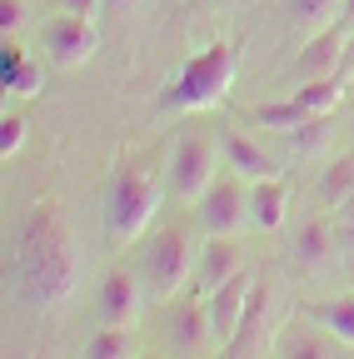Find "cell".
Listing matches in <instances>:
<instances>
[{"label":"cell","mask_w":354,"mask_h":359,"mask_svg":"<svg viewBox=\"0 0 354 359\" xmlns=\"http://www.w3.org/2000/svg\"><path fill=\"white\" fill-rule=\"evenodd\" d=\"M20 290L35 309H55L80 290V255L55 205H40L20 235Z\"/></svg>","instance_id":"1"},{"label":"cell","mask_w":354,"mask_h":359,"mask_svg":"<svg viewBox=\"0 0 354 359\" xmlns=\"http://www.w3.org/2000/svg\"><path fill=\"white\" fill-rule=\"evenodd\" d=\"M235 60L240 50L230 40H210L200 55L185 60L180 80L160 90V110H215L235 85Z\"/></svg>","instance_id":"2"},{"label":"cell","mask_w":354,"mask_h":359,"mask_svg":"<svg viewBox=\"0 0 354 359\" xmlns=\"http://www.w3.org/2000/svg\"><path fill=\"white\" fill-rule=\"evenodd\" d=\"M160 210V185L135 170V165H125L115 170L110 180V195H105V224H110V240L115 245H130V240H140L145 235V224L155 219Z\"/></svg>","instance_id":"3"},{"label":"cell","mask_w":354,"mask_h":359,"mask_svg":"<svg viewBox=\"0 0 354 359\" xmlns=\"http://www.w3.org/2000/svg\"><path fill=\"white\" fill-rule=\"evenodd\" d=\"M219 135H210V130H200V125H190V130H180V140H175V150H170V195L180 200V205H200L205 195H210V185H215V170H219Z\"/></svg>","instance_id":"4"},{"label":"cell","mask_w":354,"mask_h":359,"mask_svg":"<svg viewBox=\"0 0 354 359\" xmlns=\"http://www.w3.org/2000/svg\"><path fill=\"white\" fill-rule=\"evenodd\" d=\"M190 240H185V230H160L150 245H145V275H150V290L160 294V299H170V294H180V285L190 280Z\"/></svg>","instance_id":"5"},{"label":"cell","mask_w":354,"mask_h":359,"mask_svg":"<svg viewBox=\"0 0 354 359\" xmlns=\"http://www.w3.org/2000/svg\"><path fill=\"white\" fill-rule=\"evenodd\" d=\"M46 50H50L55 65H85V60L100 50V25H95V15H70V11L50 15V25H46Z\"/></svg>","instance_id":"6"},{"label":"cell","mask_w":354,"mask_h":359,"mask_svg":"<svg viewBox=\"0 0 354 359\" xmlns=\"http://www.w3.org/2000/svg\"><path fill=\"white\" fill-rule=\"evenodd\" d=\"M200 219H205V235H240L245 219H250V195H245V180H215L210 195L200 200Z\"/></svg>","instance_id":"7"},{"label":"cell","mask_w":354,"mask_h":359,"mask_svg":"<svg viewBox=\"0 0 354 359\" xmlns=\"http://www.w3.org/2000/svg\"><path fill=\"white\" fill-rule=\"evenodd\" d=\"M270 339H275V299H270L264 285H254V294L240 314V330L230 339V359H259L270 349Z\"/></svg>","instance_id":"8"},{"label":"cell","mask_w":354,"mask_h":359,"mask_svg":"<svg viewBox=\"0 0 354 359\" xmlns=\"http://www.w3.org/2000/svg\"><path fill=\"white\" fill-rule=\"evenodd\" d=\"M254 269L245 264L240 269V275H230L225 285H219V290H210V330H215V339L219 344H230L235 339V330H240V314H245V304H250V294H254Z\"/></svg>","instance_id":"9"},{"label":"cell","mask_w":354,"mask_h":359,"mask_svg":"<svg viewBox=\"0 0 354 359\" xmlns=\"http://www.w3.org/2000/svg\"><path fill=\"white\" fill-rule=\"evenodd\" d=\"M349 30H354V25L334 20L329 30H315V35H309V45L299 50V60H294V75H299V85H304V80H325V75H339V65H344V50H349Z\"/></svg>","instance_id":"10"},{"label":"cell","mask_w":354,"mask_h":359,"mask_svg":"<svg viewBox=\"0 0 354 359\" xmlns=\"http://www.w3.org/2000/svg\"><path fill=\"white\" fill-rule=\"evenodd\" d=\"M145 314V294L135 285L130 269H115V275L100 285V325H115V330H135Z\"/></svg>","instance_id":"11"},{"label":"cell","mask_w":354,"mask_h":359,"mask_svg":"<svg viewBox=\"0 0 354 359\" xmlns=\"http://www.w3.org/2000/svg\"><path fill=\"white\" fill-rule=\"evenodd\" d=\"M245 264L250 259H245V245L235 235H205V250H200V285H205V294L219 290L230 275H240Z\"/></svg>","instance_id":"12"},{"label":"cell","mask_w":354,"mask_h":359,"mask_svg":"<svg viewBox=\"0 0 354 359\" xmlns=\"http://www.w3.org/2000/svg\"><path fill=\"white\" fill-rule=\"evenodd\" d=\"M219 150H225V160H230V170L240 175V180H250V185H259V180H275L280 175V165L264 155L250 135H240V130H219Z\"/></svg>","instance_id":"13"},{"label":"cell","mask_w":354,"mask_h":359,"mask_svg":"<svg viewBox=\"0 0 354 359\" xmlns=\"http://www.w3.org/2000/svg\"><path fill=\"white\" fill-rule=\"evenodd\" d=\"M285 215H290V185L280 175L275 180H259V185L250 190V224L264 230V235H275L285 224Z\"/></svg>","instance_id":"14"},{"label":"cell","mask_w":354,"mask_h":359,"mask_svg":"<svg viewBox=\"0 0 354 359\" xmlns=\"http://www.w3.org/2000/svg\"><path fill=\"white\" fill-rule=\"evenodd\" d=\"M304 320L320 325L325 334H334L339 344L354 349V294H339V299H309V304H304Z\"/></svg>","instance_id":"15"},{"label":"cell","mask_w":354,"mask_h":359,"mask_svg":"<svg viewBox=\"0 0 354 359\" xmlns=\"http://www.w3.org/2000/svg\"><path fill=\"white\" fill-rule=\"evenodd\" d=\"M294 259L304 264V269H320V264H329V255H334V230H329V219H304L299 230H294Z\"/></svg>","instance_id":"16"},{"label":"cell","mask_w":354,"mask_h":359,"mask_svg":"<svg viewBox=\"0 0 354 359\" xmlns=\"http://www.w3.org/2000/svg\"><path fill=\"white\" fill-rule=\"evenodd\" d=\"M285 145H290L299 160H315V155H325V150L334 145V115H309L304 125L285 130Z\"/></svg>","instance_id":"17"},{"label":"cell","mask_w":354,"mask_h":359,"mask_svg":"<svg viewBox=\"0 0 354 359\" xmlns=\"http://www.w3.org/2000/svg\"><path fill=\"white\" fill-rule=\"evenodd\" d=\"M0 80H6V90H11L15 100H35L40 90H46V70L30 65V60L15 55V50H6V60H0Z\"/></svg>","instance_id":"18"},{"label":"cell","mask_w":354,"mask_h":359,"mask_svg":"<svg viewBox=\"0 0 354 359\" xmlns=\"http://www.w3.org/2000/svg\"><path fill=\"white\" fill-rule=\"evenodd\" d=\"M349 195H354V155H339V160L325 165L320 185H315V200H320L325 210H339Z\"/></svg>","instance_id":"19"},{"label":"cell","mask_w":354,"mask_h":359,"mask_svg":"<svg viewBox=\"0 0 354 359\" xmlns=\"http://www.w3.org/2000/svg\"><path fill=\"white\" fill-rule=\"evenodd\" d=\"M294 100L309 115H334V105H344V70L339 75H325V80H304L294 90Z\"/></svg>","instance_id":"20"},{"label":"cell","mask_w":354,"mask_h":359,"mask_svg":"<svg viewBox=\"0 0 354 359\" xmlns=\"http://www.w3.org/2000/svg\"><path fill=\"white\" fill-rule=\"evenodd\" d=\"M140 344H135V330H115V325H100V334H90L85 344V359H135Z\"/></svg>","instance_id":"21"},{"label":"cell","mask_w":354,"mask_h":359,"mask_svg":"<svg viewBox=\"0 0 354 359\" xmlns=\"http://www.w3.org/2000/svg\"><path fill=\"white\" fill-rule=\"evenodd\" d=\"M175 339L190 344V349H205V344L215 339L210 309H205V304H175Z\"/></svg>","instance_id":"22"},{"label":"cell","mask_w":354,"mask_h":359,"mask_svg":"<svg viewBox=\"0 0 354 359\" xmlns=\"http://www.w3.org/2000/svg\"><path fill=\"white\" fill-rule=\"evenodd\" d=\"M254 125H264V130H294V125H304L309 120V110L290 95V100H264V105H254V115H250Z\"/></svg>","instance_id":"23"},{"label":"cell","mask_w":354,"mask_h":359,"mask_svg":"<svg viewBox=\"0 0 354 359\" xmlns=\"http://www.w3.org/2000/svg\"><path fill=\"white\" fill-rule=\"evenodd\" d=\"M280 359H334L329 339L315 334V330H290L285 344H280Z\"/></svg>","instance_id":"24"},{"label":"cell","mask_w":354,"mask_h":359,"mask_svg":"<svg viewBox=\"0 0 354 359\" xmlns=\"http://www.w3.org/2000/svg\"><path fill=\"white\" fill-rule=\"evenodd\" d=\"M339 11H344V0H290V15L299 25H334Z\"/></svg>","instance_id":"25"},{"label":"cell","mask_w":354,"mask_h":359,"mask_svg":"<svg viewBox=\"0 0 354 359\" xmlns=\"http://www.w3.org/2000/svg\"><path fill=\"white\" fill-rule=\"evenodd\" d=\"M25 135H30V120L25 115H6V120H0V155H20L25 150Z\"/></svg>","instance_id":"26"},{"label":"cell","mask_w":354,"mask_h":359,"mask_svg":"<svg viewBox=\"0 0 354 359\" xmlns=\"http://www.w3.org/2000/svg\"><path fill=\"white\" fill-rule=\"evenodd\" d=\"M20 20H25V6H20V0H0V30H6V40L20 30Z\"/></svg>","instance_id":"27"},{"label":"cell","mask_w":354,"mask_h":359,"mask_svg":"<svg viewBox=\"0 0 354 359\" xmlns=\"http://www.w3.org/2000/svg\"><path fill=\"white\" fill-rule=\"evenodd\" d=\"M95 6L100 0H60V11H70V15H95Z\"/></svg>","instance_id":"28"},{"label":"cell","mask_w":354,"mask_h":359,"mask_svg":"<svg viewBox=\"0 0 354 359\" xmlns=\"http://www.w3.org/2000/svg\"><path fill=\"white\" fill-rule=\"evenodd\" d=\"M339 250L354 259V219H344V224H339Z\"/></svg>","instance_id":"29"},{"label":"cell","mask_w":354,"mask_h":359,"mask_svg":"<svg viewBox=\"0 0 354 359\" xmlns=\"http://www.w3.org/2000/svg\"><path fill=\"white\" fill-rule=\"evenodd\" d=\"M105 6H110V11H135L140 0H105Z\"/></svg>","instance_id":"30"},{"label":"cell","mask_w":354,"mask_h":359,"mask_svg":"<svg viewBox=\"0 0 354 359\" xmlns=\"http://www.w3.org/2000/svg\"><path fill=\"white\" fill-rule=\"evenodd\" d=\"M339 20H344V25H354V0H344V11H339Z\"/></svg>","instance_id":"31"},{"label":"cell","mask_w":354,"mask_h":359,"mask_svg":"<svg viewBox=\"0 0 354 359\" xmlns=\"http://www.w3.org/2000/svg\"><path fill=\"white\" fill-rule=\"evenodd\" d=\"M339 215H344V219H354V195H349V200L339 205Z\"/></svg>","instance_id":"32"}]
</instances>
